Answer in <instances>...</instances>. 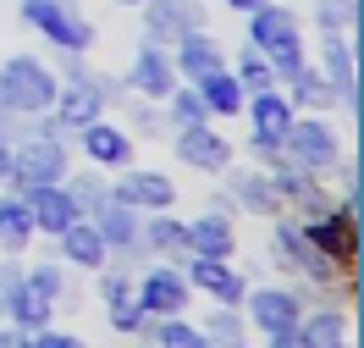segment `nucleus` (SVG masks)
<instances>
[{"instance_id":"f257e3e1","label":"nucleus","mask_w":364,"mask_h":348,"mask_svg":"<svg viewBox=\"0 0 364 348\" xmlns=\"http://www.w3.org/2000/svg\"><path fill=\"white\" fill-rule=\"evenodd\" d=\"M67 177V133L45 116L28 122L23 139H11V183H61Z\"/></svg>"},{"instance_id":"f03ea898","label":"nucleus","mask_w":364,"mask_h":348,"mask_svg":"<svg viewBox=\"0 0 364 348\" xmlns=\"http://www.w3.org/2000/svg\"><path fill=\"white\" fill-rule=\"evenodd\" d=\"M249 45L276 67V78H293L304 67V28H298V11L276 6V0H259L249 11Z\"/></svg>"},{"instance_id":"7ed1b4c3","label":"nucleus","mask_w":364,"mask_h":348,"mask_svg":"<svg viewBox=\"0 0 364 348\" xmlns=\"http://www.w3.org/2000/svg\"><path fill=\"white\" fill-rule=\"evenodd\" d=\"M61 78L39 61V56H6L0 61V111L11 116H45L55 105Z\"/></svg>"},{"instance_id":"20e7f679","label":"nucleus","mask_w":364,"mask_h":348,"mask_svg":"<svg viewBox=\"0 0 364 348\" xmlns=\"http://www.w3.org/2000/svg\"><path fill=\"white\" fill-rule=\"evenodd\" d=\"M17 17L28 28H39L55 50H72V56L94 50V23L83 17L77 0H17Z\"/></svg>"},{"instance_id":"39448f33","label":"nucleus","mask_w":364,"mask_h":348,"mask_svg":"<svg viewBox=\"0 0 364 348\" xmlns=\"http://www.w3.org/2000/svg\"><path fill=\"white\" fill-rule=\"evenodd\" d=\"M243 304H249V321L265 332V343H276V348H304V337H298V315H304L298 293H287V288H249Z\"/></svg>"},{"instance_id":"423d86ee","label":"nucleus","mask_w":364,"mask_h":348,"mask_svg":"<svg viewBox=\"0 0 364 348\" xmlns=\"http://www.w3.org/2000/svg\"><path fill=\"white\" fill-rule=\"evenodd\" d=\"M111 105V94H105V78H94L89 67L67 72V83L55 89V105H50V122L61 127V133H77V127H89L94 116H105Z\"/></svg>"},{"instance_id":"0eeeda50","label":"nucleus","mask_w":364,"mask_h":348,"mask_svg":"<svg viewBox=\"0 0 364 348\" xmlns=\"http://www.w3.org/2000/svg\"><path fill=\"white\" fill-rule=\"evenodd\" d=\"M282 161L304 166V172H326V166L342 161V139L331 122H320V116H293V127H287V139H282Z\"/></svg>"},{"instance_id":"6e6552de","label":"nucleus","mask_w":364,"mask_h":348,"mask_svg":"<svg viewBox=\"0 0 364 348\" xmlns=\"http://www.w3.org/2000/svg\"><path fill=\"white\" fill-rule=\"evenodd\" d=\"M171 149H177V161L182 166H193V172H227L232 166V144L210 127V116L205 122H188V127H171Z\"/></svg>"},{"instance_id":"1a4fd4ad","label":"nucleus","mask_w":364,"mask_h":348,"mask_svg":"<svg viewBox=\"0 0 364 348\" xmlns=\"http://www.w3.org/2000/svg\"><path fill=\"white\" fill-rule=\"evenodd\" d=\"M205 23H210L205 0H144V39H155V45H171Z\"/></svg>"},{"instance_id":"9d476101","label":"nucleus","mask_w":364,"mask_h":348,"mask_svg":"<svg viewBox=\"0 0 364 348\" xmlns=\"http://www.w3.org/2000/svg\"><path fill=\"white\" fill-rule=\"evenodd\" d=\"M171 83H177V67H171V50L166 45H155V39H144L138 45V56L127 61V72H122V89H133V94H144V100H166L171 94Z\"/></svg>"},{"instance_id":"9b49d317","label":"nucleus","mask_w":364,"mask_h":348,"mask_svg":"<svg viewBox=\"0 0 364 348\" xmlns=\"http://www.w3.org/2000/svg\"><path fill=\"white\" fill-rule=\"evenodd\" d=\"M138 216H144V210L122 205L116 194H105V199L89 210L94 232H100V238H105V249L122 255V260H138V255H144V243H138V227H144V221H138Z\"/></svg>"},{"instance_id":"f8f14e48","label":"nucleus","mask_w":364,"mask_h":348,"mask_svg":"<svg viewBox=\"0 0 364 348\" xmlns=\"http://www.w3.org/2000/svg\"><path fill=\"white\" fill-rule=\"evenodd\" d=\"M133 299L149 310V315H182L193 288L182 277V265H149L144 277H133Z\"/></svg>"},{"instance_id":"ddd939ff","label":"nucleus","mask_w":364,"mask_h":348,"mask_svg":"<svg viewBox=\"0 0 364 348\" xmlns=\"http://www.w3.org/2000/svg\"><path fill=\"white\" fill-rule=\"evenodd\" d=\"M23 194L28 216H33V232H45V238H55V232H67L83 210H77V199L67 194V183H23L17 188Z\"/></svg>"},{"instance_id":"4468645a","label":"nucleus","mask_w":364,"mask_h":348,"mask_svg":"<svg viewBox=\"0 0 364 348\" xmlns=\"http://www.w3.org/2000/svg\"><path fill=\"white\" fill-rule=\"evenodd\" d=\"M271 243H276V255L287 260L293 271H304L309 282H337V260L331 255H320L315 243L304 238V221H276V232H271Z\"/></svg>"},{"instance_id":"2eb2a0df","label":"nucleus","mask_w":364,"mask_h":348,"mask_svg":"<svg viewBox=\"0 0 364 348\" xmlns=\"http://www.w3.org/2000/svg\"><path fill=\"white\" fill-rule=\"evenodd\" d=\"M320 78L337 89V105L348 116H359V67H353V33H326L320 45Z\"/></svg>"},{"instance_id":"dca6fc26","label":"nucleus","mask_w":364,"mask_h":348,"mask_svg":"<svg viewBox=\"0 0 364 348\" xmlns=\"http://www.w3.org/2000/svg\"><path fill=\"white\" fill-rule=\"evenodd\" d=\"M171 67H177L182 83H199V78H210V72L227 67V50H221V39L210 33V28H193V33H182V39H171Z\"/></svg>"},{"instance_id":"f3484780","label":"nucleus","mask_w":364,"mask_h":348,"mask_svg":"<svg viewBox=\"0 0 364 348\" xmlns=\"http://www.w3.org/2000/svg\"><path fill=\"white\" fill-rule=\"evenodd\" d=\"M111 194L133 210H171L177 205V183L166 172H149V166H122V177L111 183Z\"/></svg>"},{"instance_id":"a211bd4d","label":"nucleus","mask_w":364,"mask_h":348,"mask_svg":"<svg viewBox=\"0 0 364 348\" xmlns=\"http://www.w3.org/2000/svg\"><path fill=\"white\" fill-rule=\"evenodd\" d=\"M304 238L315 243L320 255H331L337 265H353V255H359V232H353V210L348 205L331 210V216H309V221H304Z\"/></svg>"},{"instance_id":"6ab92c4d","label":"nucleus","mask_w":364,"mask_h":348,"mask_svg":"<svg viewBox=\"0 0 364 348\" xmlns=\"http://www.w3.org/2000/svg\"><path fill=\"white\" fill-rule=\"evenodd\" d=\"M182 277H188V288L210 293L215 304H243V293H249V282L237 277L227 260H210V255H193L188 265H182Z\"/></svg>"},{"instance_id":"aec40b11","label":"nucleus","mask_w":364,"mask_h":348,"mask_svg":"<svg viewBox=\"0 0 364 348\" xmlns=\"http://www.w3.org/2000/svg\"><path fill=\"white\" fill-rule=\"evenodd\" d=\"M77 139H83V155H89L94 166H133V149H138V139L127 133V127H111L105 116H94L89 127H77Z\"/></svg>"},{"instance_id":"412c9836","label":"nucleus","mask_w":364,"mask_h":348,"mask_svg":"<svg viewBox=\"0 0 364 348\" xmlns=\"http://www.w3.org/2000/svg\"><path fill=\"white\" fill-rule=\"evenodd\" d=\"M6 321H17V332H6V343H23L28 348V332H39V326L55 321V299H45L39 288L17 282L11 299H6Z\"/></svg>"},{"instance_id":"4be33fe9","label":"nucleus","mask_w":364,"mask_h":348,"mask_svg":"<svg viewBox=\"0 0 364 348\" xmlns=\"http://www.w3.org/2000/svg\"><path fill=\"white\" fill-rule=\"evenodd\" d=\"M243 111H249V127L254 133H271V139H287V127H293L298 105L287 100L282 89H254L243 100Z\"/></svg>"},{"instance_id":"5701e85b","label":"nucleus","mask_w":364,"mask_h":348,"mask_svg":"<svg viewBox=\"0 0 364 348\" xmlns=\"http://www.w3.org/2000/svg\"><path fill=\"white\" fill-rule=\"evenodd\" d=\"M232 249H237V232H232V216H221V210H205L199 221H188V255L232 260Z\"/></svg>"},{"instance_id":"b1692460","label":"nucleus","mask_w":364,"mask_h":348,"mask_svg":"<svg viewBox=\"0 0 364 348\" xmlns=\"http://www.w3.org/2000/svg\"><path fill=\"white\" fill-rule=\"evenodd\" d=\"M55 243H61V260H67V265H83V271H100V265L111 260V249H105V238L94 232L89 216H77L67 232H55Z\"/></svg>"},{"instance_id":"393cba45","label":"nucleus","mask_w":364,"mask_h":348,"mask_svg":"<svg viewBox=\"0 0 364 348\" xmlns=\"http://www.w3.org/2000/svg\"><path fill=\"white\" fill-rule=\"evenodd\" d=\"M138 243L144 255H188V221H177L171 210H149V221L138 227Z\"/></svg>"},{"instance_id":"a878e982","label":"nucleus","mask_w":364,"mask_h":348,"mask_svg":"<svg viewBox=\"0 0 364 348\" xmlns=\"http://www.w3.org/2000/svg\"><path fill=\"white\" fill-rule=\"evenodd\" d=\"M193 89H199V100H205V111H210V116H237V111H243V100H249V89L237 83V72H232V67H221V72H210V78H199Z\"/></svg>"},{"instance_id":"bb28decb","label":"nucleus","mask_w":364,"mask_h":348,"mask_svg":"<svg viewBox=\"0 0 364 348\" xmlns=\"http://www.w3.org/2000/svg\"><path fill=\"white\" fill-rule=\"evenodd\" d=\"M227 188H232V205H243L249 216H271L276 210L271 172H232L227 166Z\"/></svg>"},{"instance_id":"cd10ccee","label":"nucleus","mask_w":364,"mask_h":348,"mask_svg":"<svg viewBox=\"0 0 364 348\" xmlns=\"http://www.w3.org/2000/svg\"><path fill=\"white\" fill-rule=\"evenodd\" d=\"M28 238H33V216H28L23 194H0V249L6 255H23Z\"/></svg>"},{"instance_id":"c85d7f7f","label":"nucleus","mask_w":364,"mask_h":348,"mask_svg":"<svg viewBox=\"0 0 364 348\" xmlns=\"http://www.w3.org/2000/svg\"><path fill=\"white\" fill-rule=\"evenodd\" d=\"M298 337H304V348H342L348 343V315H342V310L298 315Z\"/></svg>"},{"instance_id":"c756f323","label":"nucleus","mask_w":364,"mask_h":348,"mask_svg":"<svg viewBox=\"0 0 364 348\" xmlns=\"http://www.w3.org/2000/svg\"><path fill=\"white\" fill-rule=\"evenodd\" d=\"M271 188H276V199H293V205H320V188H315V172H304V166L293 161H276L271 166Z\"/></svg>"},{"instance_id":"7c9ffc66","label":"nucleus","mask_w":364,"mask_h":348,"mask_svg":"<svg viewBox=\"0 0 364 348\" xmlns=\"http://www.w3.org/2000/svg\"><path fill=\"white\" fill-rule=\"evenodd\" d=\"M287 100L304 105V111H331V105H337V89L320 78V67H298L293 78H287Z\"/></svg>"},{"instance_id":"2f4dec72","label":"nucleus","mask_w":364,"mask_h":348,"mask_svg":"<svg viewBox=\"0 0 364 348\" xmlns=\"http://www.w3.org/2000/svg\"><path fill=\"white\" fill-rule=\"evenodd\" d=\"M149 343H160V348H210L205 343V332L199 326H188L182 315H149Z\"/></svg>"},{"instance_id":"473e14b6","label":"nucleus","mask_w":364,"mask_h":348,"mask_svg":"<svg viewBox=\"0 0 364 348\" xmlns=\"http://www.w3.org/2000/svg\"><path fill=\"white\" fill-rule=\"evenodd\" d=\"M205 343H221V348H243L249 343V326L237 315V304H215L205 321Z\"/></svg>"},{"instance_id":"72a5a7b5","label":"nucleus","mask_w":364,"mask_h":348,"mask_svg":"<svg viewBox=\"0 0 364 348\" xmlns=\"http://www.w3.org/2000/svg\"><path fill=\"white\" fill-rule=\"evenodd\" d=\"M160 105H166V122H171V127H188V122H205V100H199V89H193V83H171V94H166V100H160Z\"/></svg>"},{"instance_id":"f704fd0d","label":"nucleus","mask_w":364,"mask_h":348,"mask_svg":"<svg viewBox=\"0 0 364 348\" xmlns=\"http://www.w3.org/2000/svg\"><path fill=\"white\" fill-rule=\"evenodd\" d=\"M23 282H28V288H39V293L55 299V304L67 299V265H61V260H39V265H28Z\"/></svg>"},{"instance_id":"c9c22d12","label":"nucleus","mask_w":364,"mask_h":348,"mask_svg":"<svg viewBox=\"0 0 364 348\" xmlns=\"http://www.w3.org/2000/svg\"><path fill=\"white\" fill-rule=\"evenodd\" d=\"M232 72H237V83H243L249 94H254V89H276V67H271V61H265L254 45H249V56H237V67H232Z\"/></svg>"},{"instance_id":"e433bc0d","label":"nucleus","mask_w":364,"mask_h":348,"mask_svg":"<svg viewBox=\"0 0 364 348\" xmlns=\"http://www.w3.org/2000/svg\"><path fill=\"white\" fill-rule=\"evenodd\" d=\"M315 23L326 28V33H353V23H359V6L353 0H315Z\"/></svg>"},{"instance_id":"4c0bfd02","label":"nucleus","mask_w":364,"mask_h":348,"mask_svg":"<svg viewBox=\"0 0 364 348\" xmlns=\"http://www.w3.org/2000/svg\"><path fill=\"white\" fill-rule=\"evenodd\" d=\"M144 326H149V310H144L138 299H116L111 304V332L116 337H138Z\"/></svg>"},{"instance_id":"58836bf2","label":"nucleus","mask_w":364,"mask_h":348,"mask_svg":"<svg viewBox=\"0 0 364 348\" xmlns=\"http://www.w3.org/2000/svg\"><path fill=\"white\" fill-rule=\"evenodd\" d=\"M61 183H67V194L72 199H77V210H83V216H89L94 205H100V199H105V194H111V183H100V177H83V172H77V177H61Z\"/></svg>"},{"instance_id":"ea45409f","label":"nucleus","mask_w":364,"mask_h":348,"mask_svg":"<svg viewBox=\"0 0 364 348\" xmlns=\"http://www.w3.org/2000/svg\"><path fill=\"white\" fill-rule=\"evenodd\" d=\"M100 299H105V304L133 299V277H127V271H105V265H100Z\"/></svg>"},{"instance_id":"a19ab883","label":"nucleus","mask_w":364,"mask_h":348,"mask_svg":"<svg viewBox=\"0 0 364 348\" xmlns=\"http://www.w3.org/2000/svg\"><path fill=\"white\" fill-rule=\"evenodd\" d=\"M28 348H83V337L55 332V326H39V332H28Z\"/></svg>"},{"instance_id":"79ce46f5","label":"nucleus","mask_w":364,"mask_h":348,"mask_svg":"<svg viewBox=\"0 0 364 348\" xmlns=\"http://www.w3.org/2000/svg\"><path fill=\"white\" fill-rule=\"evenodd\" d=\"M249 149H254V161H265V166H276V161H282V139H271V133H254V139H249Z\"/></svg>"},{"instance_id":"37998d69","label":"nucleus","mask_w":364,"mask_h":348,"mask_svg":"<svg viewBox=\"0 0 364 348\" xmlns=\"http://www.w3.org/2000/svg\"><path fill=\"white\" fill-rule=\"evenodd\" d=\"M17 282H23V265L17 260H0V315H6V299H11Z\"/></svg>"},{"instance_id":"c03bdc74","label":"nucleus","mask_w":364,"mask_h":348,"mask_svg":"<svg viewBox=\"0 0 364 348\" xmlns=\"http://www.w3.org/2000/svg\"><path fill=\"white\" fill-rule=\"evenodd\" d=\"M221 6H227V11H243V17H249V11L259 6V0H221Z\"/></svg>"},{"instance_id":"a18cd8bd","label":"nucleus","mask_w":364,"mask_h":348,"mask_svg":"<svg viewBox=\"0 0 364 348\" xmlns=\"http://www.w3.org/2000/svg\"><path fill=\"white\" fill-rule=\"evenodd\" d=\"M116 6H144V0H116Z\"/></svg>"},{"instance_id":"49530a36","label":"nucleus","mask_w":364,"mask_h":348,"mask_svg":"<svg viewBox=\"0 0 364 348\" xmlns=\"http://www.w3.org/2000/svg\"><path fill=\"white\" fill-rule=\"evenodd\" d=\"M0 348H6V326H0Z\"/></svg>"}]
</instances>
